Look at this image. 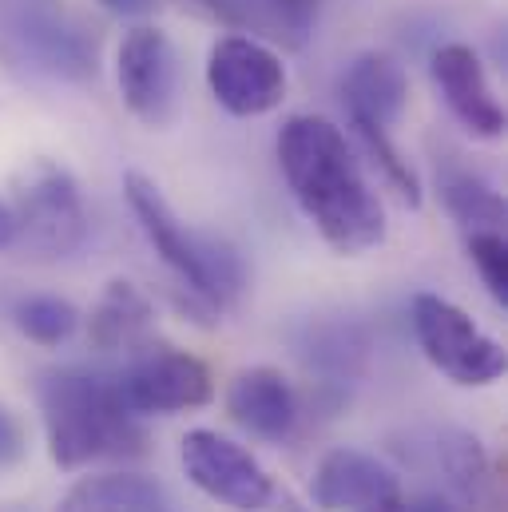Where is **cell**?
Here are the masks:
<instances>
[{
    "mask_svg": "<svg viewBox=\"0 0 508 512\" xmlns=\"http://www.w3.org/2000/svg\"><path fill=\"white\" fill-rule=\"evenodd\" d=\"M124 195L135 219H139V227H143V235H147V243L179 274V282L187 286L191 298H199L207 310H223L243 290V258L223 239L187 231V223H179V215L171 211V203L163 199V191L147 175L127 171Z\"/></svg>",
    "mask_w": 508,
    "mask_h": 512,
    "instance_id": "3957f363",
    "label": "cell"
},
{
    "mask_svg": "<svg viewBox=\"0 0 508 512\" xmlns=\"http://www.w3.org/2000/svg\"><path fill=\"white\" fill-rule=\"evenodd\" d=\"M24 445H28V437H24L20 417L0 405V469L12 465V461H20L24 457Z\"/></svg>",
    "mask_w": 508,
    "mask_h": 512,
    "instance_id": "ffe728a7",
    "label": "cell"
},
{
    "mask_svg": "<svg viewBox=\"0 0 508 512\" xmlns=\"http://www.w3.org/2000/svg\"><path fill=\"white\" fill-rule=\"evenodd\" d=\"M227 409L231 417L262 441H282L294 433V421H298V397L290 382L270 370V366H251L243 370L231 389H227Z\"/></svg>",
    "mask_w": 508,
    "mask_h": 512,
    "instance_id": "7c38bea8",
    "label": "cell"
},
{
    "mask_svg": "<svg viewBox=\"0 0 508 512\" xmlns=\"http://www.w3.org/2000/svg\"><path fill=\"white\" fill-rule=\"evenodd\" d=\"M207 84L231 116H266L286 100V64L251 36H223L207 60Z\"/></svg>",
    "mask_w": 508,
    "mask_h": 512,
    "instance_id": "52a82bcc",
    "label": "cell"
},
{
    "mask_svg": "<svg viewBox=\"0 0 508 512\" xmlns=\"http://www.w3.org/2000/svg\"><path fill=\"white\" fill-rule=\"evenodd\" d=\"M124 393L127 409L135 417L143 413H183V409H199L215 397L211 370L175 346H159V350H143L131 358L124 374L116 378Z\"/></svg>",
    "mask_w": 508,
    "mask_h": 512,
    "instance_id": "ba28073f",
    "label": "cell"
},
{
    "mask_svg": "<svg viewBox=\"0 0 508 512\" xmlns=\"http://www.w3.org/2000/svg\"><path fill=\"white\" fill-rule=\"evenodd\" d=\"M12 247V215H8V203L0 199V251Z\"/></svg>",
    "mask_w": 508,
    "mask_h": 512,
    "instance_id": "cb8c5ba5",
    "label": "cell"
},
{
    "mask_svg": "<svg viewBox=\"0 0 508 512\" xmlns=\"http://www.w3.org/2000/svg\"><path fill=\"white\" fill-rule=\"evenodd\" d=\"M278 167L318 235L338 255H366L385 239V211L350 139L322 116H294L278 131Z\"/></svg>",
    "mask_w": 508,
    "mask_h": 512,
    "instance_id": "6da1fadb",
    "label": "cell"
},
{
    "mask_svg": "<svg viewBox=\"0 0 508 512\" xmlns=\"http://www.w3.org/2000/svg\"><path fill=\"white\" fill-rule=\"evenodd\" d=\"M16 326L24 338L40 342V346H60L72 338V330L80 326V314L72 302L64 298H52V294H36V298H24L16 306Z\"/></svg>",
    "mask_w": 508,
    "mask_h": 512,
    "instance_id": "e0dca14e",
    "label": "cell"
},
{
    "mask_svg": "<svg viewBox=\"0 0 508 512\" xmlns=\"http://www.w3.org/2000/svg\"><path fill=\"white\" fill-rule=\"evenodd\" d=\"M179 461L187 481L227 509L262 512L278 501L270 473L254 461L251 449H243L239 441L215 429H191L179 445Z\"/></svg>",
    "mask_w": 508,
    "mask_h": 512,
    "instance_id": "8992f818",
    "label": "cell"
},
{
    "mask_svg": "<svg viewBox=\"0 0 508 512\" xmlns=\"http://www.w3.org/2000/svg\"><path fill=\"white\" fill-rule=\"evenodd\" d=\"M310 497L322 512H374L401 501V481L370 453L330 449L314 469Z\"/></svg>",
    "mask_w": 508,
    "mask_h": 512,
    "instance_id": "30bf717a",
    "label": "cell"
},
{
    "mask_svg": "<svg viewBox=\"0 0 508 512\" xmlns=\"http://www.w3.org/2000/svg\"><path fill=\"white\" fill-rule=\"evenodd\" d=\"M8 215H12V243H20L36 255H72L88 231V215H84L76 179L48 159H36L16 179Z\"/></svg>",
    "mask_w": 508,
    "mask_h": 512,
    "instance_id": "277c9868",
    "label": "cell"
},
{
    "mask_svg": "<svg viewBox=\"0 0 508 512\" xmlns=\"http://www.w3.org/2000/svg\"><path fill=\"white\" fill-rule=\"evenodd\" d=\"M445 207L469 231H501L505 223V199L473 175H457L445 183Z\"/></svg>",
    "mask_w": 508,
    "mask_h": 512,
    "instance_id": "2e32d148",
    "label": "cell"
},
{
    "mask_svg": "<svg viewBox=\"0 0 508 512\" xmlns=\"http://www.w3.org/2000/svg\"><path fill=\"white\" fill-rule=\"evenodd\" d=\"M413 330L425 358L457 385H493L505 374V346L441 294L413 298Z\"/></svg>",
    "mask_w": 508,
    "mask_h": 512,
    "instance_id": "5b68a950",
    "label": "cell"
},
{
    "mask_svg": "<svg viewBox=\"0 0 508 512\" xmlns=\"http://www.w3.org/2000/svg\"><path fill=\"white\" fill-rule=\"evenodd\" d=\"M108 12H120V16H147V12H159V0H100Z\"/></svg>",
    "mask_w": 508,
    "mask_h": 512,
    "instance_id": "7402d4cb",
    "label": "cell"
},
{
    "mask_svg": "<svg viewBox=\"0 0 508 512\" xmlns=\"http://www.w3.org/2000/svg\"><path fill=\"white\" fill-rule=\"evenodd\" d=\"M342 96H346L350 124L393 128V120L405 112V100H409V76L393 56L370 52L354 60V68L346 72Z\"/></svg>",
    "mask_w": 508,
    "mask_h": 512,
    "instance_id": "4fadbf2b",
    "label": "cell"
},
{
    "mask_svg": "<svg viewBox=\"0 0 508 512\" xmlns=\"http://www.w3.org/2000/svg\"><path fill=\"white\" fill-rule=\"evenodd\" d=\"M294 28H306V20L314 16V0H270Z\"/></svg>",
    "mask_w": 508,
    "mask_h": 512,
    "instance_id": "44dd1931",
    "label": "cell"
},
{
    "mask_svg": "<svg viewBox=\"0 0 508 512\" xmlns=\"http://www.w3.org/2000/svg\"><path fill=\"white\" fill-rule=\"evenodd\" d=\"M40 413L48 453L60 469H84L92 461L139 457L147 433L127 409L116 378L92 370H56L40 382Z\"/></svg>",
    "mask_w": 508,
    "mask_h": 512,
    "instance_id": "7a4b0ae2",
    "label": "cell"
},
{
    "mask_svg": "<svg viewBox=\"0 0 508 512\" xmlns=\"http://www.w3.org/2000/svg\"><path fill=\"white\" fill-rule=\"evenodd\" d=\"M350 128L358 131V139L366 143V155H370V163L381 171V179H385L409 207H421V179H417V171L409 167V159H401V151L393 147L389 128H374V124H350Z\"/></svg>",
    "mask_w": 508,
    "mask_h": 512,
    "instance_id": "ac0fdd59",
    "label": "cell"
},
{
    "mask_svg": "<svg viewBox=\"0 0 508 512\" xmlns=\"http://www.w3.org/2000/svg\"><path fill=\"white\" fill-rule=\"evenodd\" d=\"M147 322L151 302L131 282H112L88 318V338L96 350H131L143 338Z\"/></svg>",
    "mask_w": 508,
    "mask_h": 512,
    "instance_id": "9a60e30c",
    "label": "cell"
},
{
    "mask_svg": "<svg viewBox=\"0 0 508 512\" xmlns=\"http://www.w3.org/2000/svg\"><path fill=\"white\" fill-rule=\"evenodd\" d=\"M374 512H441L437 505H429V501H393V505H385V509H374Z\"/></svg>",
    "mask_w": 508,
    "mask_h": 512,
    "instance_id": "603a6c76",
    "label": "cell"
},
{
    "mask_svg": "<svg viewBox=\"0 0 508 512\" xmlns=\"http://www.w3.org/2000/svg\"><path fill=\"white\" fill-rule=\"evenodd\" d=\"M56 512H179L171 493L155 477L139 473H104L76 481Z\"/></svg>",
    "mask_w": 508,
    "mask_h": 512,
    "instance_id": "5bb4252c",
    "label": "cell"
},
{
    "mask_svg": "<svg viewBox=\"0 0 508 512\" xmlns=\"http://www.w3.org/2000/svg\"><path fill=\"white\" fill-rule=\"evenodd\" d=\"M433 80L449 104V112L477 139H497L505 131V108L485 76L481 56L469 44H445L433 56Z\"/></svg>",
    "mask_w": 508,
    "mask_h": 512,
    "instance_id": "8fae6325",
    "label": "cell"
},
{
    "mask_svg": "<svg viewBox=\"0 0 508 512\" xmlns=\"http://www.w3.org/2000/svg\"><path fill=\"white\" fill-rule=\"evenodd\" d=\"M120 96L147 128H167L179 108V56L159 28H135L120 44Z\"/></svg>",
    "mask_w": 508,
    "mask_h": 512,
    "instance_id": "9c48e42d",
    "label": "cell"
},
{
    "mask_svg": "<svg viewBox=\"0 0 508 512\" xmlns=\"http://www.w3.org/2000/svg\"><path fill=\"white\" fill-rule=\"evenodd\" d=\"M469 258L481 270L489 294L508 302V247L501 231H469Z\"/></svg>",
    "mask_w": 508,
    "mask_h": 512,
    "instance_id": "d6986e66",
    "label": "cell"
}]
</instances>
